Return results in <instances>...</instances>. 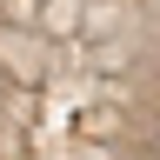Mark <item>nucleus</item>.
Here are the masks:
<instances>
[{
  "mask_svg": "<svg viewBox=\"0 0 160 160\" xmlns=\"http://www.w3.org/2000/svg\"><path fill=\"white\" fill-rule=\"evenodd\" d=\"M153 160H160V147H153Z\"/></svg>",
  "mask_w": 160,
  "mask_h": 160,
  "instance_id": "f257e3e1",
  "label": "nucleus"
}]
</instances>
